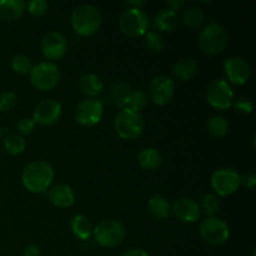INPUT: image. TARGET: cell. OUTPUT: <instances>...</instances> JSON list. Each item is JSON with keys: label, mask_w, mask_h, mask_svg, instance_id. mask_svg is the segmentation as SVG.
<instances>
[{"label": "cell", "mask_w": 256, "mask_h": 256, "mask_svg": "<svg viewBox=\"0 0 256 256\" xmlns=\"http://www.w3.org/2000/svg\"><path fill=\"white\" fill-rule=\"evenodd\" d=\"M29 74L32 84L42 92L52 90L60 80V69L54 62H38L32 68Z\"/></svg>", "instance_id": "obj_7"}, {"label": "cell", "mask_w": 256, "mask_h": 256, "mask_svg": "<svg viewBox=\"0 0 256 256\" xmlns=\"http://www.w3.org/2000/svg\"><path fill=\"white\" fill-rule=\"evenodd\" d=\"M2 146L9 154L19 155L24 152L25 148H26V142H25L24 138H22L20 135L9 134L2 139Z\"/></svg>", "instance_id": "obj_28"}, {"label": "cell", "mask_w": 256, "mask_h": 256, "mask_svg": "<svg viewBox=\"0 0 256 256\" xmlns=\"http://www.w3.org/2000/svg\"><path fill=\"white\" fill-rule=\"evenodd\" d=\"M119 28L128 36H142L149 28V18L140 8H128L120 14Z\"/></svg>", "instance_id": "obj_5"}, {"label": "cell", "mask_w": 256, "mask_h": 256, "mask_svg": "<svg viewBox=\"0 0 256 256\" xmlns=\"http://www.w3.org/2000/svg\"><path fill=\"white\" fill-rule=\"evenodd\" d=\"M152 25L160 32H172L178 25L176 12H172L169 9H162L154 16Z\"/></svg>", "instance_id": "obj_23"}, {"label": "cell", "mask_w": 256, "mask_h": 256, "mask_svg": "<svg viewBox=\"0 0 256 256\" xmlns=\"http://www.w3.org/2000/svg\"><path fill=\"white\" fill-rule=\"evenodd\" d=\"M172 212L182 222H194L200 218V208L189 198H180L172 204Z\"/></svg>", "instance_id": "obj_16"}, {"label": "cell", "mask_w": 256, "mask_h": 256, "mask_svg": "<svg viewBox=\"0 0 256 256\" xmlns=\"http://www.w3.org/2000/svg\"><path fill=\"white\" fill-rule=\"evenodd\" d=\"M102 82L98 75L92 74V72H85L80 76L79 79V89L82 94L88 95V96H96L102 92Z\"/></svg>", "instance_id": "obj_20"}, {"label": "cell", "mask_w": 256, "mask_h": 256, "mask_svg": "<svg viewBox=\"0 0 256 256\" xmlns=\"http://www.w3.org/2000/svg\"><path fill=\"white\" fill-rule=\"evenodd\" d=\"M206 99L215 109L226 110L234 102V92L226 80L218 79L208 86Z\"/></svg>", "instance_id": "obj_9"}, {"label": "cell", "mask_w": 256, "mask_h": 256, "mask_svg": "<svg viewBox=\"0 0 256 256\" xmlns=\"http://www.w3.org/2000/svg\"><path fill=\"white\" fill-rule=\"evenodd\" d=\"M199 232L202 239L210 245H222L229 240L230 230L225 222L218 218H208L200 224Z\"/></svg>", "instance_id": "obj_8"}, {"label": "cell", "mask_w": 256, "mask_h": 256, "mask_svg": "<svg viewBox=\"0 0 256 256\" xmlns=\"http://www.w3.org/2000/svg\"><path fill=\"white\" fill-rule=\"evenodd\" d=\"M16 128L22 134L28 135L34 130L35 122L32 120V118H22V119H20L19 122H18Z\"/></svg>", "instance_id": "obj_36"}, {"label": "cell", "mask_w": 256, "mask_h": 256, "mask_svg": "<svg viewBox=\"0 0 256 256\" xmlns=\"http://www.w3.org/2000/svg\"><path fill=\"white\" fill-rule=\"evenodd\" d=\"M138 160L142 169L145 170H155L162 165V156L159 150L154 148H148V149L142 150L138 155Z\"/></svg>", "instance_id": "obj_25"}, {"label": "cell", "mask_w": 256, "mask_h": 256, "mask_svg": "<svg viewBox=\"0 0 256 256\" xmlns=\"http://www.w3.org/2000/svg\"><path fill=\"white\" fill-rule=\"evenodd\" d=\"M94 239L100 246L102 248H114L119 245L124 240L125 229L122 224L118 220L108 219L102 220L92 229Z\"/></svg>", "instance_id": "obj_6"}, {"label": "cell", "mask_w": 256, "mask_h": 256, "mask_svg": "<svg viewBox=\"0 0 256 256\" xmlns=\"http://www.w3.org/2000/svg\"><path fill=\"white\" fill-rule=\"evenodd\" d=\"M72 234L80 240H88L92 235V226L90 220L84 215H75L70 222Z\"/></svg>", "instance_id": "obj_24"}, {"label": "cell", "mask_w": 256, "mask_h": 256, "mask_svg": "<svg viewBox=\"0 0 256 256\" xmlns=\"http://www.w3.org/2000/svg\"><path fill=\"white\" fill-rule=\"evenodd\" d=\"M229 42L228 30L218 22H209L199 35V46L205 54L215 55L222 52Z\"/></svg>", "instance_id": "obj_3"}, {"label": "cell", "mask_w": 256, "mask_h": 256, "mask_svg": "<svg viewBox=\"0 0 256 256\" xmlns=\"http://www.w3.org/2000/svg\"><path fill=\"white\" fill-rule=\"evenodd\" d=\"M224 72L230 82L242 85L249 80L250 66L242 58L230 56L224 62Z\"/></svg>", "instance_id": "obj_15"}, {"label": "cell", "mask_w": 256, "mask_h": 256, "mask_svg": "<svg viewBox=\"0 0 256 256\" xmlns=\"http://www.w3.org/2000/svg\"><path fill=\"white\" fill-rule=\"evenodd\" d=\"M145 2H146L145 0H130V2H125V5H126V6L138 8V9H139V6L144 5Z\"/></svg>", "instance_id": "obj_41"}, {"label": "cell", "mask_w": 256, "mask_h": 256, "mask_svg": "<svg viewBox=\"0 0 256 256\" xmlns=\"http://www.w3.org/2000/svg\"><path fill=\"white\" fill-rule=\"evenodd\" d=\"M235 109L239 110L240 112H244V114H250L254 110V104H252V99L246 96H240L238 98L236 102L234 104Z\"/></svg>", "instance_id": "obj_35"}, {"label": "cell", "mask_w": 256, "mask_h": 256, "mask_svg": "<svg viewBox=\"0 0 256 256\" xmlns=\"http://www.w3.org/2000/svg\"><path fill=\"white\" fill-rule=\"evenodd\" d=\"M199 72V66H198V62H195L192 58H184V59L179 60L176 64L172 66V75H174L176 79L182 80V82H188V80H192L195 75Z\"/></svg>", "instance_id": "obj_19"}, {"label": "cell", "mask_w": 256, "mask_h": 256, "mask_svg": "<svg viewBox=\"0 0 256 256\" xmlns=\"http://www.w3.org/2000/svg\"><path fill=\"white\" fill-rule=\"evenodd\" d=\"M60 115H62V104L54 99H44L35 108L32 120L35 124L38 122L44 126H49L59 120Z\"/></svg>", "instance_id": "obj_13"}, {"label": "cell", "mask_w": 256, "mask_h": 256, "mask_svg": "<svg viewBox=\"0 0 256 256\" xmlns=\"http://www.w3.org/2000/svg\"><path fill=\"white\" fill-rule=\"evenodd\" d=\"M70 22L78 34L82 36H90L102 26V15L94 5L80 4L72 10Z\"/></svg>", "instance_id": "obj_2"}, {"label": "cell", "mask_w": 256, "mask_h": 256, "mask_svg": "<svg viewBox=\"0 0 256 256\" xmlns=\"http://www.w3.org/2000/svg\"><path fill=\"white\" fill-rule=\"evenodd\" d=\"M114 128L118 135L125 140H135L142 134L145 122L140 112L130 109H122L114 119Z\"/></svg>", "instance_id": "obj_4"}, {"label": "cell", "mask_w": 256, "mask_h": 256, "mask_svg": "<svg viewBox=\"0 0 256 256\" xmlns=\"http://www.w3.org/2000/svg\"><path fill=\"white\" fill-rule=\"evenodd\" d=\"M144 44L150 52H160L165 46L164 38L156 32H145Z\"/></svg>", "instance_id": "obj_29"}, {"label": "cell", "mask_w": 256, "mask_h": 256, "mask_svg": "<svg viewBox=\"0 0 256 256\" xmlns=\"http://www.w3.org/2000/svg\"><path fill=\"white\" fill-rule=\"evenodd\" d=\"M206 129L212 136L222 138L229 132L230 125L229 122L222 115H214L210 118L206 122Z\"/></svg>", "instance_id": "obj_26"}, {"label": "cell", "mask_w": 256, "mask_h": 256, "mask_svg": "<svg viewBox=\"0 0 256 256\" xmlns=\"http://www.w3.org/2000/svg\"><path fill=\"white\" fill-rule=\"evenodd\" d=\"M49 200L52 205L58 208H69L74 204L75 195L72 188L66 184L54 185L49 190Z\"/></svg>", "instance_id": "obj_17"}, {"label": "cell", "mask_w": 256, "mask_h": 256, "mask_svg": "<svg viewBox=\"0 0 256 256\" xmlns=\"http://www.w3.org/2000/svg\"><path fill=\"white\" fill-rule=\"evenodd\" d=\"M0 139H2V129H0Z\"/></svg>", "instance_id": "obj_42"}, {"label": "cell", "mask_w": 256, "mask_h": 256, "mask_svg": "<svg viewBox=\"0 0 256 256\" xmlns=\"http://www.w3.org/2000/svg\"><path fill=\"white\" fill-rule=\"evenodd\" d=\"M240 175L234 169H220L212 174V188L220 196H228L240 186Z\"/></svg>", "instance_id": "obj_11"}, {"label": "cell", "mask_w": 256, "mask_h": 256, "mask_svg": "<svg viewBox=\"0 0 256 256\" xmlns=\"http://www.w3.org/2000/svg\"><path fill=\"white\" fill-rule=\"evenodd\" d=\"M22 256H40L39 248L35 246V245H29V246L24 249Z\"/></svg>", "instance_id": "obj_39"}, {"label": "cell", "mask_w": 256, "mask_h": 256, "mask_svg": "<svg viewBox=\"0 0 256 256\" xmlns=\"http://www.w3.org/2000/svg\"><path fill=\"white\" fill-rule=\"evenodd\" d=\"M16 102V94L12 92H2L0 94V112H8L12 109Z\"/></svg>", "instance_id": "obj_34"}, {"label": "cell", "mask_w": 256, "mask_h": 256, "mask_svg": "<svg viewBox=\"0 0 256 256\" xmlns=\"http://www.w3.org/2000/svg\"><path fill=\"white\" fill-rule=\"evenodd\" d=\"M174 92V82L165 75H158L150 82L149 95L154 104L166 105L172 99Z\"/></svg>", "instance_id": "obj_12"}, {"label": "cell", "mask_w": 256, "mask_h": 256, "mask_svg": "<svg viewBox=\"0 0 256 256\" xmlns=\"http://www.w3.org/2000/svg\"><path fill=\"white\" fill-rule=\"evenodd\" d=\"M68 42L60 32H49L42 40V52L49 60H58L65 55Z\"/></svg>", "instance_id": "obj_14"}, {"label": "cell", "mask_w": 256, "mask_h": 256, "mask_svg": "<svg viewBox=\"0 0 256 256\" xmlns=\"http://www.w3.org/2000/svg\"><path fill=\"white\" fill-rule=\"evenodd\" d=\"M240 184H242L248 189H252L256 185V176L254 172H245L242 176H240Z\"/></svg>", "instance_id": "obj_37"}, {"label": "cell", "mask_w": 256, "mask_h": 256, "mask_svg": "<svg viewBox=\"0 0 256 256\" xmlns=\"http://www.w3.org/2000/svg\"><path fill=\"white\" fill-rule=\"evenodd\" d=\"M184 5V0H169V2H166V6H169V10H172V12L179 10L180 8H182Z\"/></svg>", "instance_id": "obj_38"}, {"label": "cell", "mask_w": 256, "mask_h": 256, "mask_svg": "<svg viewBox=\"0 0 256 256\" xmlns=\"http://www.w3.org/2000/svg\"><path fill=\"white\" fill-rule=\"evenodd\" d=\"M200 210L204 212L205 215H209L210 218L214 214H216L220 209V202L214 194H206L202 196V205H200Z\"/></svg>", "instance_id": "obj_32"}, {"label": "cell", "mask_w": 256, "mask_h": 256, "mask_svg": "<svg viewBox=\"0 0 256 256\" xmlns=\"http://www.w3.org/2000/svg\"><path fill=\"white\" fill-rule=\"evenodd\" d=\"M132 90L134 89L126 82H116L110 86V98L118 106H120L122 109H126Z\"/></svg>", "instance_id": "obj_22"}, {"label": "cell", "mask_w": 256, "mask_h": 256, "mask_svg": "<svg viewBox=\"0 0 256 256\" xmlns=\"http://www.w3.org/2000/svg\"><path fill=\"white\" fill-rule=\"evenodd\" d=\"M148 210L158 220L166 219L172 212L169 200L162 195H154L148 202Z\"/></svg>", "instance_id": "obj_21"}, {"label": "cell", "mask_w": 256, "mask_h": 256, "mask_svg": "<svg viewBox=\"0 0 256 256\" xmlns=\"http://www.w3.org/2000/svg\"><path fill=\"white\" fill-rule=\"evenodd\" d=\"M104 105L95 98L84 99L78 104L75 110V119L84 126H94L102 120Z\"/></svg>", "instance_id": "obj_10"}, {"label": "cell", "mask_w": 256, "mask_h": 256, "mask_svg": "<svg viewBox=\"0 0 256 256\" xmlns=\"http://www.w3.org/2000/svg\"><path fill=\"white\" fill-rule=\"evenodd\" d=\"M12 68L15 72L20 75H26L29 74L32 70V60L24 54H18L15 55L12 59Z\"/></svg>", "instance_id": "obj_31"}, {"label": "cell", "mask_w": 256, "mask_h": 256, "mask_svg": "<svg viewBox=\"0 0 256 256\" xmlns=\"http://www.w3.org/2000/svg\"><path fill=\"white\" fill-rule=\"evenodd\" d=\"M148 104V98L146 94H145L142 90L136 89L132 90V95H130L129 102H128V108L126 109L132 110V112H139L140 110L144 109Z\"/></svg>", "instance_id": "obj_30"}, {"label": "cell", "mask_w": 256, "mask_h": 256, "mask_svg": "<svg viewBox=\"0 0 256 256\" xmlns=\"http://www.w3.org/2000/svg\"><path fill=\"white\" fill-rule=\"evenodd\" d=\"M122 256H150V255L142 249H132L129 250V252H124Z\"/></svg>", "instance_id": "obj_40"}, {"label": "cell", "mask_w": 256, "mask_h": 256, "mask_svg": "<svg viewBox=\"0 0 256 256\" xmlns=\"http://www.w3.org/2000/svg\"><path fill=\"white\" fill-rule=\"evenodd\" d=\"M26 8L30 14L39 16V15L45 14L48 12L49 4H48L46 0H30L26 4Z\"/></svg>", "instance_id": "obj_33"}, {"label": "cell", "mask_w": 256, "mask_h": 256, "mask_svg": "<svg viewBox=\"0 0 256 256\" xmlns=\"http://www.w3.org/2000/svg\"><path fill=\"white\" fill-rule=\"evenodd\" d=\"M54 179V170L42 160L32 162L24 168L22 174V185L32 192H44Z\"/></svg>", "instance_id": "obj_1"}, {"label": "cell", "mask_w": 256, "mask_h": 256, "mask_svg": "<svg viewBox=\"0 0 256 256\" xmlns=\"http://www.w3.org/2000/svg\"><path fill=\"white\" fill-rule=\"evenodd\" d=\"M182 22L189 28H199L204 24V12L199 6H189L182 12Z\"/></svg>", "instance_id": "obj_27"}, {"label": "cell", "mask_w": 256, "mask_h": 256, "mask_svg": "<svg viewBox=\"0 0 256 256\" xmlns=\"http://www.w3.org/2000/svg\"><path fill=\"white\" fill-rule=\"evenodd\" d=\"M25 2L22 0H0V19L5 22H14L24 12Z\"/></svg>", "instance_id": "obj_18"}]
</instances>
